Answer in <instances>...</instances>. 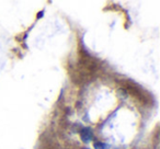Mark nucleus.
<instances>
[{"instance_id": "1", "label": "nucleus", "mask_w": 160, "mask_h": 149, "mask_svg": "<svg viewBox=\"0 0 160 149\" xmlns=\"http://www.w3.org/2000/svg\"><path fill=\"white\" fill-rule=\"evenodd\" d=\"M80 138L86 144L90 142L92 140V138H93V132H92V129L90 127H85L81 131V133H80Z\"/></svg>"}, {"instance_id": "2", "label": "nucleus", "mask_w": 160, "mask_h": 149, "mask_svg": "<svg viewBox=\"0 0 160 149\" xmlns=\"http://www.w3.org/2000/svg\"><path fill=\"white\" fill-rule=\"evenodd\" d=\"M94 147H96V149H109V145L104 144V142H96V145H94Z\"/></svg>"}]
</instances>
